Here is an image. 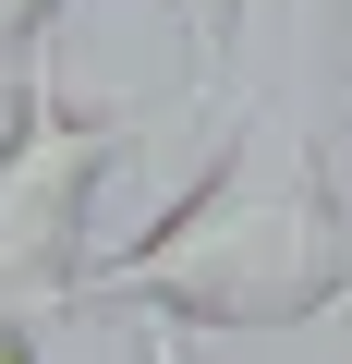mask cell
I'll return each mask as SVG.
<instances>
[{
    "mask_svg": "<svg viewBox=\"0 0 352 364\" xmlns=\"http://www.w3.org/2000/svg\"><path fill=\"white\" fill-rule=\"evenodd\" d=\"M340 267H352V219H340L328 146L279 97H243L219 122V158L122 255H97L73 304H134V316L207 328V340H292L340 291Z\"/></svg>",
    "mask_w": 352,
    "mask_h": 364,
    "instance_id": "cell-1",
    "label": "cell"
},
{
    "mask_svg": "<svg viewBox=\"0 0 352 364\" xmlns=\"http://www.w3.org/2000/svg\"><path fill=\"white\" fill-rule=\"evenodd\" d=\"M134 146V97H73L61 37L13 61V122H0V328L73 316L97 267V182Z\"/></svg>",
    "mask_w": 352,
    "mask_h": 364,
    "instance_id": "cell-2",
    "label": "cell"
},
{
    "mask_svg": "<svg viewBox=\"0 0 352 364\" xmlns=\"http://www.w3.org/2000/svg\"><path fill=\"white\" fill-rule=\"evenodd\" d=\"M231 13L243 0H170V25H183V85L219 97V61H231Z\"/></svg>",
    "mask_w": 352,
    "mask_h": 364,
    "instance_id": "cell-3",
    "label": "cell"
},
{
    "mask_svg": "<svg viewBox=\"0 0 352 364\" xmlns=\"http://www.w3.org/2000/svg\"><path fill=\"white\" fill-rule=\"evenodd\" d=\"M292 340H304V364H352V267H340V291H328Z\"/></svg>",
    "mask_w": 352,
    "mask_h": 364,
    "instance_id": "cell-4",
    "label": "cell"
},
{
    "mask_svg": "<svg viewBox=\"0 0 352 364\" xmlns=\"http://www.w3.org/2000/svg\"><path fill=\"white\" fill-rule=\"evenodd\" d=\"M49 25H61V0H0V61H37Z\"/></svg>",
    "mask_w": 352,
    "mask_h": 364,
    "instance_id": "cell-5",
    "label": "cell"
},
{
    "mask_svg": "<svg viewBox=\"0 0 352 364\" xmlns=\"http://www.w3.org/2000/svg\"><path fill=\"white\" fill-rule=\"evenodd\" d=\"M134 364H195V352H183V328H146V340H134Z\"/></svg>",
    "mask_w": 352,
    "mask_h": 364,
    "instance_id": "cell-6",
    "label": "cell"
},
{
    "mask_svg": "<svg viewBox=\"0 0 352 364\" xmlns=\"http://www.w3.org/2000/svg\"><path fill=\"white\" fill-rule=\"evenodd\" d=\"M0 364H49V352H37V328H0Z\"/></svg>",
    "mask_w": 352,
    "mask_h": 364,
    "instance_id": "cell-7",
    "label": "cell"
},
{
    "mask_svg": "<svg viewBox=\"0 0 352 364\" xmlns=\"http://www.w3.org/2000/svg\"><path fill=\"white\" fill-rule=\"evenodd\" d=\"M340 13H352V0H316V25H340Z\"/></svg>",
    "mask_w": 352,
    "mask_h": 364,
    "instance_id": "cell-8",
    "label": "cell"
}]
</instances>
